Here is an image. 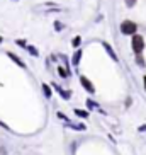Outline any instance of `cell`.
<instances>
[{
  "mask_svg": "<svg viewBox=\"0 0 146 155\" xmlns=\"http://www.w3.org/2000/svg\"><path fill=\"white\" fill-rule=\"evenodd\" d=\"M131 46H132V51L136 53V56L141 55L143 50H144V39H143V36L134 34V36H132V41H131Z\"/></svg>",
  "mask_w": 146,
  "mask_h": 155,
  "instance_id": "cell-1",
  "label": "cell"
},
{
  "mask_svg": "<svg viewBox=\"0 0 146 155\" xmlns=\"http://www.w3.org/2000/svg\"><path fill=\"white\" fill-rule=\"evenodd\" d=\"M136 31H138V26H136V22H132V21H122L121 22V32L122 34H136Z\"/></svg>",
  "mask_w": 146,
  "mask_h": 155,
  "instance_id": "cell-2",
  "label": "cell"
},
{
  "mask_svg": "<svg viewBox=\"0 0 146 155\" xmlns=\"http://www.w3.org/2000/svg\"><path fill=\"white\" fill-rule=\"evenodd\" d=\"M80 84H82V87L88 92V94H95V87H94V84H92L85 75H80Z\"/></svg>",
  "mask_w": 146,
  "mask_h": 155,
  "instance_id": "cell-3",
  "label": "cell"
},
{
  "mask_svg": "<svg viewBox=\"0 0 146 155\" xmlns=\"http://www.w3.org/2000/svg\"><path fill=\"white\" fill-rule=\"evenodd\" d=\"M7 56H9V58L12 60V61H14V63H17L19 67H21V68H27V65L24 63V61H22L21 58H19V56L15 55V53H12V51H7Z\"/></svg>",
  "mask_w": 146,
  "mask_h": 155,
  "instance_id": "cell-4",
  "label": "cell"
},
{
  "mask_svg": "<svg viewBox=\"0 0 146 155\" xmlns=\"http://www.w3.org/2000/svg\"><path fill=\"white\" fill-rule=\"evenodd\" d=\"M51 85H53V87H55V89H56V91H58V92H59V96L63 97V99H65V101H68V99H70V97H71V91H63V89H61V87H59V85H58V84H55V82L51 84Z\"/></svg>",
  "mask_w": 146,
  "mask_h": 155,
  "instance_id": "cell-5",
  "label": "cell"
},
{
  "mask_svg": "<svg viewBox=\"0 0 146 155\" xmlns=\"http://www.w3.org/2000/svg\"><path fill=\"white\" fill-rule=\"evenodd\" d=\"M80 60H82V50H77L75 53H73V56H71V65L75 67V68L80 65Z\"/></svg>",
  "mask_w": 146,
  "mask_h": 155,
  "instance_id": "cell-6",
  "label": "cell"
},
{
  "mask_svg": "<svg viewBox=\"0 0 146 155\" xmlns=\"http://www.w3.org/2000/svg\"><path fill=\"white\" fill-rule=\"evenodd\" d=\"M102 46H104V48H105V51L109 53V56H110V58L114 60V61H117L119 58H117V55H116V51L112 50V46H110L109 43H102Z\"/></svg>",
  "mask_w": 146,
  "mask_h": 155,
  "instance_id": "cell-7",
  "label": "cell"
},
{
  "mask_svg": "<svg viewBox=\"0 0 146 155\" xmlns=\"http://www.w3.org/2000/svg\"><path fill=\"white\" fill-rule=\"evenodd\" d=\"M65 126L66 128H71V130H78V131H83V130H87V126L85 124H77V123H71V121H68V123H65Z\"/></svg>",
  "mask_w": 146,
  "mask_h": 155,
  "instance_id": "cell-8",
  "label": "cell"
},
{
  "mask_svg": "<svg viewBox=\"0 0 146 155\" xmlns=\"http://www.w3.org/2000/svg\"><path fill=\"white\" fill-rule=\"evenodd\" d=\"M58 73H59V77H61V78H70V77H71V72L66 70L65 67H61V65L58 67Z\"/></svg>",
  "mask_w": 146,
  "mask_h": 155,
  "instance_id": "cell-9",
  "label": "cell"
},
{
  "mask_svg": "<svg viewBox=\"0 0 146 155\" xmlns=\"http://www.w3.org/2000/svg\"><path fill=\"white\" fill-rule=\"evenodd\" d=\"M41 89H43V92H44V97H46V99H51V97H53V92H51L49 84H43Z\"/></svg>",
  "mask_w": 146,
  "mask_h": 155,
  "instance_id": "cell-10",
  "label": "cell"
},
{
  "mask_svg": "<svg viewBox=\"0 0 146 155\" xmlns=\"http://www.w3.org/2000/svg\"><path fill=\"white\" fill-rule=\"evenodd\" d=\"M26 51H27L31 56H39V51H37V48H34V46H31V45H27Z\"/></svg>",
  "mask_w": 146,
  "mask_h": 155,
  "instance_id": "cell-11",
  "label": "cell"
},
{
  "mask_svg": "<svg viewBox=\"0 0 146 155\" xmlns=\"http://www.w3.org/2000/svg\"><path fill=\"white\" fill-rule=\"evenodd\" d=\"M53 26H55V31H56V32H59V31H63V29H66V26H65L61 21H55V22H53Z\"/></svg>",
  "mask_w": 146,
  "mask_h": 155,
  "instance_id": "cell-12",
  "label": "cell"
},
{
  "mask_svg": "<svg viewBox=\"0 0 146 155\" xmlns=\"http://www.w3.org/2000/svg\"><path fill=\"white\" fill-rule=\"evenodd\" d=\"M73 111H75V114L78 118H83V119L88 118V111H83V109H73Z\"/></svg>",
  "mask_w": 146,
  "mask_h": 155,
  "instance_id": "cell-13",
  "label": "cell"
},
{
  "mask_svg": "<svg viewBox=\"0 0 146 155\" xmlns=\"http://www.w3.org/2000/svg\"><path fill=\"white\" fill-rule=\"evenodd\" d=\"M80 43H82V38H80V36H75L71 39V46H73V48H77V50H78V46H80Z\"/></svg>",
  "mask_w": 146,
  "mask_h": 155,
  "instance_id": "cell-14",
  "label": "cell"
},
{
  "mask_svg": "<svg viewBox=\"0 0 146 155\" xmlns=\"http://www.w3.org/2000/svg\"><path fill=\"white\" fill-rule=\"evenodd\" d=\"M15 45H17L19 48H22V50L27 48V41H26V39H15Z\"/></svg>",
  "mask_w": 146,
  "mask_h": 155,
  "instance_id": "cell-15",
  "label": "cell"
},
{
  "mask_svg": "<svg viewBox=\"0 0 146 155\" xmlns=\"http://www.w3.org/2000/svg\"><path fill=\"white\" fill-rule=\"evenodd\" d=\"M58 56L61 58V61H63V67H65V68L70 70V61H68V58H66L65 55H58Z\"/></svg>",
  "mask_w": 146,
  "mask_h": 155,
  "instance_id": "cell-16",
  "label": "cell"
},
{
  "mask_svg": "<svg viewBox=\"0 0 146 155\" xmlns=\"http://www.w3.org/2000/svg\"><path fill=\"white\" fill-rule=\"evenodd\" d=\"M87 107H88V109H94V107L100 109V107H99V104H97V102H94L92 99H87Z\"/></svg>",
  "mask_w": 146,
  "mask_h": 155,
  "instance_id": "cell-17",
  "label": "cell"
},
{
  "mask_svg": "<svg viewBox=\"0 0 146 155\" xmlns=\"http://www.w3.org/2000/svg\"><path fill=\"white\" fill-rule=\"evenodd\" d=\"M56 116H58V118H59V119H63L65 123H68V121H70V119H68V116H65V114H63V113H58V114H56Z\"/></svg>",
  "mask_w": 146,
  "mask_h": 155,
  "instance_id": "cell-18",
  "label": "cell"
},
{
  "mask_svg": "<svg viewBox=\"0 0 146 155\" xmlns=\"http://www.w3.org/2000/svg\"><path fill=\"white\" fill-rule=\"evenodd\" d=\"M136 63H138V65H141V67H144V60H143V56H141V55L136 56Z\"/></svg>",
  "mask_w": 146,
  "mask_h": 155,
  "instance_id": "cell-19",
  "label": "cell"
},
{
  "mask_svg": "<svg viewBox=\"0 0 146 155\" xmlns=\"http://www.w3.org/2000/svg\"><path fill=\"white\" fill-rule=\"evenodd\" d=\"M0 126L4 128V130H7V131H10V126H9V124H5L4 121H0Z\"/></svg>",
  "mask_w": 146,
  "mask_h": 155,
  "instance_id": "cell-20",
  "label": "cell"
},
{
  "mask_svg": "<svg viewBox=\"0 0 146 155\" xmlns=\"http://www.w3.org/2000/svg\"><path fill=\"white\" fill-rule=\"evenodd\" d=\"M134 4H136V0H126V5H128V7H132Z\"/></svg>",
  "mask_w": 146,
  "mask_h": 155,
  "instance_id": "cell-21",
  "label": "cell"
},
{
  "mask_svg": "<svg viewBox=\"0 0 146 155\" xmlns=\"http://www.w3.org/2000/svg\"><path fill=\"white\" fill-rule=\"evenodd\" d=\"M2 41H4V38H2V36H0V43H2Z\"/></svg>",
  "mask_w": 146,
  "mask_h": 155,
  "instance_id": "cell-22",
  "label": "cell"
},
{
  "mask_svg": "<svg viewBox=\"0 0 146 155\" xmlns=\"http://www.w3.org/2000/svg\"><path fill=\"white\" fill-rule=\"evenodd\" d=\"M144 89H146V77H144Z\"/></svg>",
  "mask_w": 146,
  "mask_h": 155,
  "instance_id": "cell-23",
  "label": "cell"
},
{
  "mask_svg": "<svg viewBox=\"0 0 146 155\" xmlns=\"http://www.w3.org/2000/svg\"><path fill=\"white\" fill-rule=\"evenodd\" d=\"M15 2H19V0H15Z\"/></svg>",
  "mask_w": 146,
  "mask_h": 155,
  "instance_id": "cell-24",
  "label": "cell"
}]
</instances>
